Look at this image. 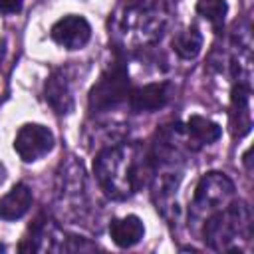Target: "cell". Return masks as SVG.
<instances>
[{"instance_id":"1","label":"cell","mask_w":254,"mask_h":254,"mask_svg":"<svg viewBox=\"0 0 254 254\" xmlns=\"http://www.w3.org/2000/svg\"><path fill=\"white\" fill-rule=\"evenodd\" d=\"M157 165L141 143H115L103 147L93 159L97 185L111 200L131 198L153 179Z\"/></svg>"},{"instance_id":"2","label":"cell","mask_w":254,"mask_h":254,"mask_svg":"<svg viewBox=\"0 0 254 254\" xmlns=\"http://www.w3.org/2000/svg\"><path fill=\"white\" fill-rule=\"evenodd\" d=\"M169 0H133L119 20V34L127 48H145L163 38L171 24Z\"/></svg>"},{"instance_id":"3","label":"cell","mask_w":254,"mask_h":254,"mask_svg":"<svg viewBox=\"0 0 254 254\" xmlns=\"http://www.w3.org/2000/svg\"><path fill=\"white\" fill-rule=\"evenodd\" d=\"M252 236V210L246 200H230L226 206L208 214L202 224V240L210 250L216 252H242L240 240Z\"/></svg>"},{"instance_id":"4","label":"cell","mask_w":254,"mask_h":254,"mask_svg":"<svg viewBox=\"0 0 254 254\" xmlns=\"http://www.w3.org/2000/svg\"><path fill=\"white\" fill-rule=\"evenodd\" d=\"M129 91H131V79H129L127 65L117 60L91 85L89 95H87L89 111L103 113V111L115 109L127 101Z\"/></svg>"},{"instance_id":"5","label":"cell","mask_w":254,"mask_h":254,"mask_svg":"<svg viewBox=\"0 0 254 254\" xmlns=\"http://www.w3.org/2000/svg\"><path fill=\"white\" fill-rule=\"evenodd\" d=\"M234 196V183L230 177L218 171L204 173L194 189L192 194V216L210 214L222 206H226Z\"/></svg>"},{"instance_id":"6","label":"cell","mask_w":254,"mask_h":254,"mask_svg":"<svg viewBox=\"0 0 254 254\" xmlns=\"http://www.w3.org/2000/svg\"><path fill=\"white\" fill-rule=\"evenodd\" d=\"M64 167V165H62ZM83 167L77 161H69L60 175V189H58V204L64 210L65 218L79 220L85 208V177Z\"/></svg>"},{"instance_id":"7","label":"cell","mask_w":254,"mask_h":254,"mask_svg":"<svg viewBox=\"0 0 254 254\" xmlns=\"http://www.w3.org/2000/svg\"><path fill=\"white\" fill-rule=\"evenodd\" d=\"M65 234L58 228V224L48 214H38L28 226L26 236L22 238L18 250L20 252H58L64 250Z\"/></svg>"},{"instance_id":"8","label":"cell","mask_w":254,"mask_h":254,"mask_svg":"<svg viewBox=\"0 0 254 254\" xmlns=\"http://www.w3.org/2000/svg\"><path fill=\"white\" fill-rule=\"evenodd\" d=\"M54 133L40 123H24L14 137V151L24 163H34L54 149Z\"/></svg>"},{"instance_id":"9","label":"cell","mask_w":254,"mask_h":254,"mask_svg":"<svg viewBox=\"0 0 254 254\" xmlns=\"http://www.w3.org/2000/svg\"><path fill=\"white\" fill-rule=\"evenodd\" d=\"M181 171H165V173H157L153 175V179L149 181L151 185V198L155 202L157 212H161L167 220H173V214L177 216L179 212V204H177V189L181 185Z\"/></svg>"},{"instance_id":"10","label":"cell","mask_w":254,"mask_h":254,"mask_svg":"<svg viewBox=\"0 0 254 254\" xmlns=\"http://www.w3.org/2000/svg\"><path fill=\"white\" fill-rule=\"evenodd\" d=\"M50 38L65 50H81L91 40V26L83 16L67 14L50 28Z\"/></svg>"},{"instance_id":"11","label":"cell","mask_w":254,"mask_h":254,"mask_svg":"<svg viewBox=\"0 0 254 254\" xmlns=\"http://www.w3.org/2000/svg\"><path fill=\"white\" fill-rule=\"evenodd\" d=\"M250 81H234L230 89V131L234 139H242L252 129V113H250Z\"/></svg>"},{"instance_id":"12","label":"cell","mask_w":254,"mask_h":254,"mask_svg":"<svg viewBox=\"0 0 254 254\" xmlns=\"http://www.w3.org/2000/svg\"><path fill=\"white\" fill-rule=\"evenodd\" d=\"M173 83L171 81H155V83H145L139 87H133L129 91V109L133 113H151L163 109L171 97H173Z\"/></svg>"},{"instance_id":"13","label":"cell","mask_w":254,"mask_h":254,"mask_svg":"<svg viewBox=\"0 0 254 254\" xmlns=\"http://www.w3.org/2000/svg\"><path fill=\"white\" fill-rule=\"evenodd\" d=\"M44 99L58 115H67L73 109V95L67 73L64 69H54L44 83Z\"/></svg>"},{"instance_id":"14","label":"cell","mask_w":254,"mask_h":254,"mask_svg":"<svg viewBox=\"0 0 254 254\" xmlns=\"http://www.w3.org/2000/svg\"><path fill=\"white\" fill-rule=\"evenodd\" d=\"M34 196L32 189L24 183H16L2 198H0V218L2 220H20L32 208Z\"/></svg>"},{"instance_id":"15","label":"cell","mask_w":254,"mask_h":254,"mask_svg":"<svg viewBox=\"0 0 254 254\" xmlns=\"http://www.w3.org/2000/svg\"><path fill=\"white\" fill-rule=\"evenodd\" d=\"M109 236L119 248H131L139 244L145 236V224L137 214H127L113 218L109 222Z\"/></svg>"},{"instance_id":"16","label":"cell","mask_w":254,"mask_h":254,"mask_svg":"<svg viewBox=\"0 0 254 254\" xmlns=\"http://www.w3.org/2000/svg\"><path fill=\"white\" fill-rule=\"evenodd\" d=\"M185 127H187V133H189V137H190V141H192L196 151L200 147H204V145H210V143L218 141L220 135H222L220 125L214 123L212 119L202 117V115H190L189 121L185 123Z\"/></svg>"},{"instance_id":"17","label":"cell","mask_w":254,"mask_h":254,"mask_svg":"<svg viewBox=\"0 0 254 254\" xmlns=\"http://www.w3.org/2000/svg\"><path fill=\"white\" fill-rule=\"evenodd\" d=\"M202 32L198 30L196 24H190L189 28L181 30L175 34L173 38V52L181 58V60H194L200 50H202Z\"/></svg>"},{"instance_id":"18","label":"cell","mask_w":254,"mask_h":254,"mask_svg":"<svg viewBox=\"0 0 254 254\" xmlns=\"http://www.w3.org/2000/svg\"><path fill=\"white\" fill-rule=\"evenodd\" d=\"M196 14L212 26L214 34H222L224 20L228 14V2L226 0H198L196 2Z\"/></svg>"},{"instance_id":"19","label":"cell","mask_w":254,"mask_h":254,"mask_svg":"<svg viewBox=\"0 0 254 254\" xmlns=\"http://www.w3.org/2000/svg\"><path fill=\"white\" fill-rule=\"evenodd\" d=\"M91 250H97V244L89 242L87 238L83 236H65V242H64V252H91Z\"/></svg>"},{"instance_id":"20","label":"cell","mask_w":254,"mask_h":254,"mask_svg":"<svg viewBox=\"0 0 254 254\" xmlns=\"http://www.w3.org/2000/svg\"><path fill=\"white\" fill-rule=\"evenodd\" d=\"M24 6V0H0V12L2 14H18Z\"/></svg>"},{"instance_id":"21","label":"cell","mask_w":254,"mask_h":254,"mask_svg":"<svg viewBox=\"0 0 254 254\" xmlns=\"http://www.w3.org/2000/svg\"><path fill=\"white\" fill-rule=\"evenodd\" d=\"M4 56H6V40L2 38L0 40V64L4 62Z\"/></svg>"},{"instance_id":"22","label":"cell","mask_w":254,"mask_h":254,"mask_svg":"<svg viewBox=\"0 0 254 254\" xmlns=\"http://www.w3.org/2000/svg\"><path fill=\"white\" fill-rule=\"evenodd\" d=\"M4 179H6V169H4L2 165H0V185L4 183Z\"/></svg>"},{"instance_id":"23","label":"cell","mask_w":254,"mask_h":254,"mask_svg":"<svg viewBox=\"0 0 254 254\" xmlns=\"http://www.w3.org/2000/svg\"><path fill=\"white\" fill-rule=\"evenodd\" d=\"M4 250H6V246H4V244H0V252H4Z\"/></svg>"}]
</instances>
